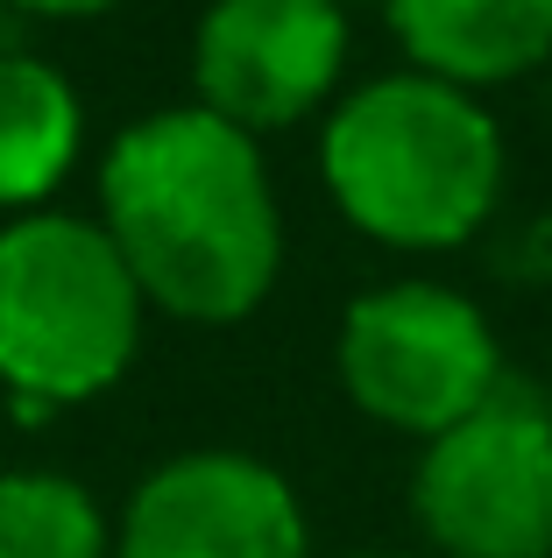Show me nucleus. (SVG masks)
Here are the masks:
<instances>
[{
    "instance_id": "nucleus-1",
    "label": "nucleus",
    "mask_w": 552,
    "mask_h": 558,
    "mask_svg": "<svg viewBox=\"0 0 552 558\" xmlns=\"http://www.w3.org/2000/svg\"><path fill=\"white\" fill-rule=\"evenodd\" d=\"M99 227L121 247L142 304L184 326H235L276 290L284 213L263 142L206 107H156L99 163Z\"/></svg>"
},
{
    "instance_id": "nucleus-2",
    "label": "nucleus",
    "mask_w": 552,
    "mask_h": 558,
    "mask_svg": "<svg viewBox=\"0 0 552 558\" xmlns=\"http://www.w3.org/2000/svg\"><path fill=\"white\" fill-rule=\"evenodd\" d=\"M319 178L355 233L404 255H440L475 241L503 205V128L460 85L389 71L333 107Z\"/></svg>"
},
{
    "instance_id": "nucleus-3",
    "label": "nucleus",
    "mask_w": 552,
    "mask_h": 558,
    "mask_svg": "<svg viewBox=\"0 0 552 558\" xmlns=\"http://www.w3.org/2000/svg\"><path fill=\"white\" fill-rule=\"evenodd\" d=\"M142 290L99 219L22 213L0 227V381L43 410L113 389L142 347Z\"/></svg>"
},
{
    "instance_id": "nucleus-4",
    "label": "nucleus",
    "mask_w": 552,
    "mask_h": 558,
    "mask_svg": "<svg viewBox=\"0 0 552 558\" xmlns=\"http://www.w3.org/2000/svg\"><path fill=\"white\" fill-rule=\"evenodd\" d=\"M333 368L361 417L432 446L503 389V347L446 283H383L347 304Z\"/></svg>"
},
{
    "instance_id": "nucleus-5",
    "label": "nucleus",
    "mask_w": 552,
    "mask_h": 558,
    "mask_svg": "<svg viewBox=\"0 0 552 558\" xmlns=\"http://www.w3.org/2000/svg\"><path fill=\"white\" fill-rule=\"evenodd\" d=\"M411 517L440 558H552V410L496 389L440 432L411 474Z\"/></svg>"
},
{
    "instance_id": "nucleus-6",
    "label": "nucleus",
    "mask_w": 552,
    "mask_h": 558,
    "mask_svg": "<svg viewBox=\"0 0 552 558\" xmlns=\"http://www.w3.org/2000/svg\"><path fill=\"white\" fill-rule=\"evenodd\" d=\"M347 71V14L333 0H206L192 28V107L241 135L312 121Z\"/></svg>"
},
{
    "instance_id": "nucleus-7",
    "label": "nucleus",
    "mask_w": 552,
    "mask_h": 558,
    "mask_svg": "<svg viewBox=\"0 0 552 558\" xmlns=\"http://www.w3.org/2000/svg\"><path fill=\"white\" fill-rule=\"evenodd\" d=\"M113 558H312L298 488L235 446L178 452L128 495Z\"/></svg>"
},
{
    "instance_id": "nucleus-8",
    "label": "nucleus",
    "mask_w": 552,
    "mask_h": 558,
    "mask_svg": "<svg viewBox=\"0 0 552 558\" xmlns=\"http://www.w3.org/2000/svg\"><path fill=\"white\" fill-rule=\"evenodd\" d=\"M411 71L489 93L552 57V0H383Z\"/></svg>"
},
{
    "instance_id": "nucleus-9",
    "label": "nucleus",
    "mask_w": 552,
    "mask_h": 558,
    "mask_svg": "<svg viewBox=\"0 0 552 558\" xmlns=\"http://www.w3.org/2000/svg\"><path fill=\"white\" fill-rule=\"evenodd\" d=\"M85 107L57 64L28 50H0V205L43 213L64 170L79 163Z\"/></svg>"
},
{
    "instance_id": "nucleus-10",
    "label": "nucleus",
    "mask_w": 552,
    "mask_h": 558,
    "mask_svg": "<svg viewBox=\"0 0 552 558\" xmlns=\"http://www.w3.org/2000/svg\"><path fill=\"white\" fill-rule=\"evenodd\" d=\"M0 558H113L107 509L71 474H0Z\"/></svg>"
},
{
    "instance_id": "nucleus-11",
    "label": "nucleus",
    "mask_w": 552,
    "mask_h": 558,
    "mask_svg": "<svg viewBox=\"0 0 552 558\" xmlns=\"http://www.w3.org/2000/svg\"><path fill=\"white\" fill-rule=\"evenodd\" d=\"M14 14H36V22H93V14L121 8V0H0Z\"/></svg>"
},
{
    "instance_id": "nucleus-12",
    "label": "nucleus",
    "mask_w": 552,
    "mask_h": 558,
    "mask_svg": "<svg viewBox=\"0 0 552 558\" xmlns=\"http://www.w3.org/2000/svg\"><path fill=\"white\" fill-rule=\"evenodd\" d=\"M333 8H340V14H347V8H383V0H333Z\"/></svg>"
},
{
    "instance_id": "nucleus-13",
    "label": "nucleus",
    "mask_w": 552,
    "mask_h": 558,
    "mask_svg": "<svg viewBox=\"0 0 552 558\" xmlns=\"http://www.w3.org/2000/svg\"><path fill=\"white\" fill-rule=\"evenodd\" d=\"M347 558H411V551H347Z\"/></svg>"
}]
</instances>
